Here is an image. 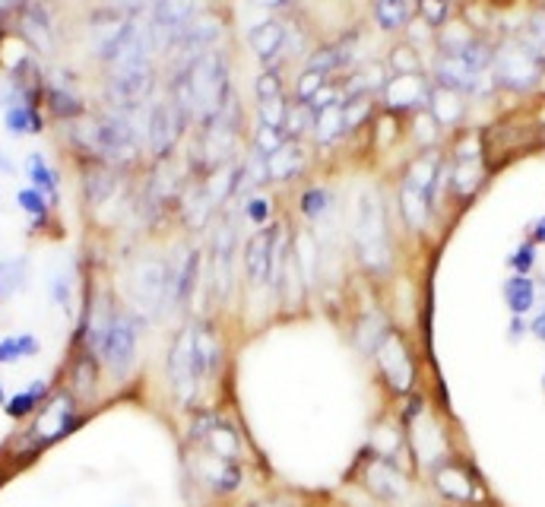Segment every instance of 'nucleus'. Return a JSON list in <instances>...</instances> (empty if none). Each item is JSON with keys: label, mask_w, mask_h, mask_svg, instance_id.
<instances>
[{"label": "nucleus", "mask_w": 545, "mask_h": 507, "mask_svg": "<svg viewBox=\"0 0 545 507\" xmlns=\"http://www.w3.org/2000/svg\"><path fill=\"white\" fill-rule=\"evenodd\" d=\"M172 102L187 121H213L229 108V64L219 51H203L175 77Z\"/></svg>", "instance_id": "obj_1"}, {"label": "nucleus", "mask_w": 545, "mask_h": 507, "mask_svg": "<svg viewBox=\"0 0 545 507\" xmlns=\"http://www.w3.org/2000/svg\"><path fill=\"white\" fill-rule=\"evenodd\" d=\"M352 244L359 254L362 267L371 273H387L393 264V248H390V229H387V213L381 206V197L365 187L352 203Z\"/></svg>", "instance_id": "obj_2"}, {"label": "nucleus", "mask_w": 545, "mask_h": 507, "mask_svg": "<svg viewBox=\"0 0 545 507\" xmlns=\"http://www.w3.org/2000/svg\"><path fill=\"white\" fill-rule=\"evenodd\" d=\"M172 289H175V264H165L162 257H143L130 267L127 276V292L134 302V314L159 317L168 305H172Z\"/></svg>", "instance_id": "obj_3"}, {"label": "nucleus", "mask_w": 545, "mask_h": 507, "mask_svg": "<svg viewBox=\"0 0 545 507\" xmlns=\"http://www.w3.org/2000/svg\"><path fill=\"white\" fill-rule=\"evenodd\" d=\"M140 330H143V317L134 311L118 308L111 324L105 327L102 340L96 346V359L102 368L111 374L115 381H124L134 374L137 365V346H140Z\"/></svg>", "instance_id": "obj_4"}, {"label": "nucleus", "mask_w": 545, "mask_h": 507, "mask_svg": "<svg viewBox=\"0 0 545 507\" xmlns=\"http://www.w3.org/2000/svg\"><path fill=\"white\" fill-rule=\"evenodd\" d=\"M140 140H146V124H137L127 111H115L92 124V149L105 162H130L140 153Z\"/></svg>", "instance_id": "obj_5"}, {"label": "nucleus", "mask_w": 545, "mask_h": 507, "mask_svg": "<svg viewBox=\"0 0 545 507\" xmlns=\"http://www.w3.org/2000/svg\"><path fill=\"white\" fill-rule=\"evenodd\" d=\"M83 422V412H80V403L73 397L70 390H58L51 393L45 400V406L35 412V422L29 428V444L35 450H42L54 441L67 438L73 428Z\"/></svg>", "instance_id": "obj_6"}, {"label": "nucleus", "mask_w": 545, "mask_h": 507, "mask_svg": "<svg viewBox=\"0 0 545 507\" xmlns=\"http://www.w3.org/2000/svg\"><path fill=\"white\" fill-rule=\"evenodd\" d=\"M495 80L507 89H530L542 80V54L526 42V39H511L504 42L495 54Z\"/></svg>", "instance_id": "obj_7"}, {"label": "nucleus", "mask_w": 545, "mask_h": 507, "mask_svg": "<svg viewBox=\"0 0 545 507\" xmlns=\"http://www.w3.org/2000/svg\"><path fill=\"white\" fill-rule=\"evenodd\" d=\"M374 365H378L381 381L390 387V393L397 397H409L412 384H416V359H412L406 336L397 330H387V336L381 340V346L374 349Z\"/></svg>", "instance_id": "obj_8"}, {"label": "nucleus", "mask_w": 545, "mask_h": 507, "mask_svg": "<svg viewBox=\"0 0 545 507\" xmlns=\"http://www.w3.org/2000/svg\"><path fill=\"white\" fill-rule=\"evenodd\" d=\"M431 485H435V492L454 507H482L488 498L482 488V479L466 463H460L454 457L431 469Z\"/></svg>", "instance_id": "obj_9"}, {"label": "nucleus", "mask_w": 545, "mask_h": 507, "mask_svg": "<svg viewBox=\"0 0 545 507\" xmlns=\"http://www.w3.org/2000/svg\"><path fill=\"white\" fill-rule=\"evenodd\" d=\"M359 482H362V488L374 501L397 504V501L409 498V473H406V469L400 463L387 460V457L371 454V450L362 460Z\"/></svg>", "instance_id": "obj_10"}, {"label": "nucleus", "mask_w": 545, "mask_h": 507, "mask_svg": "<svg viewBox=\"0 0 545 507\" xmlns=\"http://www.w3.org/2000/svg\"><path fill=\"white\" fill-rule=\"evenodd\" d=\"M191 463H194V479L206 485L216 498L235 495L241 488V466L235 460L216 457L203 447H191Z\"/></svg>", "instance_id": "obj_11"}, {"label": "nucleus", "mask_w": 545, "mask_h": 507, "mask_svg": "<svg viewBox=\"0 0 545 507\" xmlns=\"http://www.w3.org/2000/svg\"><path fill=\"white\" fill-rule=\"evenodd\" d=\"M191 346H194V324H187L175 336L172 349H168V365H165L175 397L184 406H194V397L200 393V384L194 381V368H191Z\"/></svg>", "instance_id": "obj_12"}, {"label": "nucleus", "mask_w": 545, "mask_h": 507, "mask_svg": "<svg viewBox=\"0 0 545 507\" xmlns=\"http://www.w3.org/2000/svg\"><path fill=\"white\" fill-rule=\"evenodd\" d=\"M191 124L181 108L168 99V102H159L149 108V127H146V143H149V153H153L156 159H165L168 153L175 149L178 137L184 134V127Z\"/></svg>", "instance_id": "obj_13"}, {"label": "nucleus", "mask_w": 545, "mask_h": 507, "mask_svg": "<svg viewBox=\"0 0 545 507\" xmlns=\"http://www.w3.org/2000/svg\"><path fill=\"white\" fill-rule=\"evenodd\" d=\"M219 32H222V26H219L216 16L203 13V16H197V20H191V23H187V26L175 35V42H172V45H175L178 51H184L187 58L194 61L197 54L210 51V48L216 45Z\"/></svg>", "instance_id": "obj_14"}, {"label": "nucleus", "mask_w": 545, "mask_h": 507, "mask_svg": "<svg viewBox=\"0 0 545 507\" xmlns=\"http://www.w3.org/2000/svg\"><path fill=\"white\" fill-rule=\"evenodd\" d=\"M431 86L419 77V73H403V77H393L384 89L387 108L393 111H416L428 102Z\"/></svg>", "instance_id": "obj_15"}, {"label": "nucleus", "mask_w": 545, "mask_h": 507, "mask_svg": "<svg viewBox=\"0 0 545 507\" xmlns=\"http://www.w3.org/2000/svg\"><path fill=\"white\" fill-rule=\"evenodd\" d=\"M235 244H238V235H235V225L225 219L219 225V232L213 238V270H216V286H219V295L225 298L232 292V264H235Z\"/></svg>", "instance_id": "obj_16"}, {"label": "nucleus", "mask_w": 545, "mask_h": 507, "mask_svg": "<svg viewBox=\"0 0 545 507\" xmlns=\"http://www.w3.org/2000/svg\"><path fill=\"white\" fill-rule=\"evenodd\" d=\"M197 0H153V29L156 35H168V42H175V35L194 20Z\"/></svg>", "instance_id": "obj_17"}, {"label": "nucleus", "mask_w": 545, "mask_h": 507, "mask_svg": "<svg viewBox=\"0 0 545 507\" xmlns=\"http://www.w3.org/2000/svg\"><path fill=\"white\" fill-rule=\"evenodd\" d=\"M99 371H102V362L89 349L80 346L77 362H73V371H70V384H67V390L73 393V397H77V403L96 400V393H99Z\"/></svg>", "instance_id": "obj_18"}, {"label": "nucleus", "mask_w": 545, "mask_h": 507, "mask_svg": "<svg viewBox=\"0 0 545 507\" xmlns=\"http://www.w3.org/2000/svg\"><path fill=\"white\" fill-rule=\"evenodd\" d=\"M20 29L32 42L35 51H51L54 48V26H51V16H48V10L42 4H23Z\"/></svg>", "instance_id": "obj_19"}, {"label": "nucleus", "mask_w": 545, "mask_h": 507, "mask_svg": "<svg viewBox=\"0 0 545 507\" xmlns=\"http://www.w3.org/2000/svg\"><path fill=\"white\" fill-rule=\"evenodd\" d=\"M51 384L48 381H32L26 390H20V393H13V397H7V403H4V412L13 419V422H26V419H32L35 412H39L42 406H45V400L51 397Z\"/></svg>", "instance_id": "obj_20"}, {"label": "nucleus", "mask_w": 545, "mask_h": 507, "mask_svg": "<svg viewBox=\"0 0 545 507\" xmlns=\"http://www.w3.org/2000/svg\"><path fill=\"white\" fill-rule=\"evenodd\" d=\"M368 450H371V454H378V457H387L393 463H400V457L409 450L406 428L400 422H390V419L378 422V425H374V431H371V447Z\"/></svg>", "instance_id": "obj_21"}, {"label": "nucleus", "mask_w": 545, "mask_h": 507, "mask_svg": "<svg viewBox=\"0 0 545 507\" xmlns=\"http://www.w3.org/2000/svg\"><path fill=\"white\" fill-rule=\"evenodd\" d=\"M200 447L210 450V454H216V457H225V460L238 463V457H241V435H238V428L232 422H225L222 416H216Z\"/></svg>", "instance_id": "obj_22"}, {"label": "nucleus", "mask_w": 545, "mask_h": 507, "mask_svg": "<svg viewBox=\"0 0 545 507\" xmlns=\"http://www.w3.org/2000/svg\"><path fill=\"white\" fill-rule=\"evenodd\" d=\"M200 251L191 248L184 254V260L175 267V289H172V305L178 308H187L191 305V298L197 292V283H200Z\"/></svg>", "instance_id": "obj_23"}, {"label": "nucleus", "mask_w": 545, "mask_h": 507, "mask_svg": "<svg viewBox=\"0 0 545 507\" xmlns=\"http://www.w3.org/2000/svg\"><path fill=\"white\" fill-rule=\"evenodd\" d=\"M267 165V181H292L305 165V153L298 143H283L273 156L263 159Z\"/></svg>", "instance_id": "obj_24"}, {"label": "nucleus", "mask_w": 545, "mask_h": 507, "mask_svg": "<svg viewBox=\"0 0 545 507\" xmlns=\"http://www.w3.org/2000/svg\"><path fill=\"white\" fill-rule=\"evenodd\" d=\"M428 115L438 124H457L463 118V92L447 86H431L428 92Z\"/></svg>", "instance_id": "obj_25"}, {"label": "nucleus", "mask_w": 545, "mask_h": 507, "mask_svg": "<svg viewBox=\"0 0 545 507\" xmlns=\"http://www.w3.org/2000/svg\"><path fill=\"white\" fill-rule=\"evenodd\" d=\"M251 48L257 51V58H260V61L273 64V61L279 58V54H283V48H286V26H283V23H276V20L260 23V26L251 32Z\"/></svg>", "instance_id": "obj_26"}, {"label": "nucleus", "mask_w": 545, "mask_h": 507, "mask_svg": "<svg viewBox=\"0 0 545 507\" xmlns=\"http://www.w3.org/2000/svg\"><path fill=\"white\" fill-rule=\"evenodd\" d=\"M441 175H444V168H441V159L438 156H422L409 165V172H406V181L412 187H419V191L435 203L438 197V187H441Z\"/></svg>", "instance_id": "obj_27"}, {"label": "nucleus", "mask_w": 545, "mask_h": 507, "mask_svg": "<svg viewBox=\"0 0 545 507\" xmlns=\"http://www.w3.org/2000/svg\"><path fill=\"white\" fill-rule=\"evenodd\" d=\"M504 305H507V311L511 314H517V317H526L533 311V305H536V283L530 276H520V273H514L511 279L504 283Z\"/></svg>", "instance_id": "obj_28"}, {"label": "nucleus", "mask_w": 545, "mask_h": 507, "mask_svg": "<svg viewBox=\"0 0 545 507\" xmlns=\"http://www.w3.org/2000/svg\"><path fill=\"white\" fill-rule=\"evenodd\" d=\"M431 203L419 187H412L409 181L400 184V210H403V219L409 222V229H416L422 232L425 225H428V216H431Z\"/></svg>", "instance_id": "obj_29"}, {"label": "nucleus", "mask_w": 545, "mask_h": 507, "mask_svg": "<svg viewBox=\"0 0 545 507\" xmlns=\"http://www.w3.org/2000/svg\"><path fill=\"white\" fill-rule=\"evenodd\" d=\"M83 194H86V203L89 206L105 203L111 194H115V172H111L105 162L89 165L86 175H83Z\"/></svg>", "instance_id": "obj_30"}, {"label": "nucleus", "mask_w": 545, "mask_h": 507, "mask_svg": "<svg viewBox=\"0 0 545 507\" xmlns=\"http://www.w3.org/2000/svg\"><path fill=\"white\" fill-rule=\"evenodd\" d=\"M314 137L321 143H336L343 134H349V121H346V108L343 105H330L314 111Z\"/></svg>", "instance_id": "obj_31"}, {"label": "nucleus", "mask_w": 545, "mask_h": 507, "mask_svg": "<svg viewBox=\"0 0 545 507\" xmlns=\"http://www.w3.org/2000/svg\"><path fill=\"white\" fill-rule=\"evenodd\" d=\"M45 105H48L51 115H54V118H61V121H67V118H80V115H83V99H80L70 86H58V83L45 86Z\"/></svg>", "instance_id": "obj_32"}, {"label": "nucleus", "mask_w": 545, "mask_h": 507, "mask_svg": "<svg viewBox=\"0 0 545 507\" xmlns=\"http://www.w3.org/2000/svg\"><path fill=\"white\" fill-rule=\"evenodd\" d=\"M39 352H42L39 336H32V333L4 336V340H0V365H16L23 359H35Z\"/></svg>", "instance_id": "obj_33"}, {"label": "nucleus", "mask_w": 545, "mask_h": 507, "mask_svg": "<svg viewBox=\"0 0 545 507\" xmlns=\"http://www.w3.org/2000/svg\"><path fill=\"white\" fill-rule=\"evenodd\" d=\"M26 172H29V181H32L35 191H42L51 203L58 200V172H54V168L45 162V156L32 153L29 162H26Z\"/></svg>", "instance_id": "obj_34"}, {"label": "nucleus", "mask_w": 545, "mask_h": 507, "mask_svg": "<svg viewBox=\"0 0 545 507\" xmlns=\"http://www.w3.org/2000/svg\"><path fill=\"white\" fill-rule=\"evenodd\" d=\"M409 0H374V20L384 32H397L409 23Z\"/></svg>", "instance_id": "obj_35"}, {"label": "nucleus", "mask_w": 545, "mask_h": 507, "mask_svg": "<svg viewBox=\"0 0 545 507\" xmlns=\"http://www.w3.org/2000/svg\"><path fill=\"white\" fill-rule=\"evenodd\" d=\"M482 181V165L476 156H460L457 165H454V172H450V184H454V191L460 197H469L479 187Z\"/></svg>", "instance_id": "obj_36"}, {"label": "nucleus", "mask_w": 545, "mask_h": 507, "mask_svg": "<svg viewBox=\"0 0 545 507\" xmlns=\"http://www.w3.org/2000/svg\"><path fill=\"white\" fill-rule=\"evenodd\" d=\"M26 257H13V260H0V302H7L16 292L26 286Z\"/></svg>", "instance_id": "obj_37"}, {"label": "nucleus", "mask_w": 545, "mask_h": 507, "mask_svg": "<svg viewBox=\"0 0 545 507\" xmlns=\"http://www.w3.org/2000/svg\"><path fill=\"white\" fill-rule=\"evenodd\" d=\"M352 42H355V35H352V39H343V42L330 45V48H321V51L314 54L311 67H314V70H321V73H330V70L346 67V64L352 61Z\"/></svg>", "instance_id": "obj_38"}, {"label": "nucleus", "mask_w": 545, "mask_h": 507, "mask_svg": "<svg viewBox=\"0 0 545 507\" xmlns=\"http://www.w3.org/2000/svg\"><path fill=\"white\" fill-rule=\"evenodd\" d=\"M302 216L311 219V222H321V219H330L333 213V194L327 187H311V191L302 194Z\"/></svg>", "instance_id": "obj_39"}, {"label": "nucleus", "mask_w": 545, "mask_h": 507, "mask_svg": "<svg viewBox=\"0 0 545 507\" xmlns=\"http://www.w3.org/2000/svg\"><path fill=\"white\" fill-rule=\"evenodd\" d=\"M16 203H20V210L32 216L35 222H45L51 213V200L42 191H35V187H23V191L16 194Z\"/></svg>", "instance_id": "obj_40"}, {"label": "nucleus", "mask_w": 545, "mask_h": 507, "mask_svg": "<svg viewBox=\"0 0 545 507\" xmlns=\"http://www.w3.org/2000/svg\"><path fill=\"white\" fill-rule=\"evenodd\" d=\"M311 127H314V111L308 102H302L298 108H289V115H286V134L289 137H302Z\"/></svg>", "instance_id": "obj_41"}, {"label": "nucleus", "mask_w": 545, "mask_h": 507, "mask_svg": "<svg viewBox=\"0 0 545 507\" xmlns=\"http://www.w3.org/2000/svg\"><path fill=\"white\" fill-rule=\"evenodd\" d=\"M286 115H289V108H286V99L283 96L263 99L260 102V124H267V127H286Z\"/></svg>", "instance_id": "obj_42"}, {"label": "nucleus", "mask_w": 545, "mask_h": 507, "mask_svg": "<svg viewBox=\"0 0 545 507\" xmlns=\"http://www.w3.org/2000/svg\"><path fill=\"white\" fill-rule=\"evenodd\" d=\"M289 143L286 134H283V127H267V124H260V134H257V149H260V156L267 159L273 156L279 146Z\"/></svg>", "instance_id": "obj_43"}, {"label": "nucleus", "mask_w": 545, "mask_h": 507, "mask_svg": "<svg viewBox=\"0 0 545 507\" xmlns=\"http://www.w3.org/2000/svg\"><path fill=\"white\" fill-rule=\"evenodd\" d=\"M507 264H511V270H514V273L530 276V270L536 267V244H533V241H523L520 248L511 254V260H507Z\"/></svg>", "instance_id": "obj_44"}, {"label": "nucleus", "mask_w": 545, "mask_h": 507, "mask_svg": "<svg viewBox=\"0 0 545 507\" xmlns=\"http://www.w3.org/2000/svg\"><path fill=\"white\" fill-rule=\"evenodd\" d=\"M390 67L397 70V77H403V73H419V58L416 51H412L409 45H400L390 51Z\"/></svg>", "instance_id": "obj_45"}, {"label": "nucleus", "mask_w": 545, "mask_h": 507, "mask_svg": "<svg viewBox=\"0 0 545 507\" xmlns=\"http://www.w3.org/2000/svg\"><path fill=\"white\" fill-rule=\"evenodd\" d=\"M526 42H530L539 54H545V10H533L526 20Z\"/></svg>", "instance_id": "obj_46"}, {"label": "nucleus", "mask_w": 545, "mask_h": 507, "mask_svg": "<svg viewBox=\"0 0 545 507\" xmlns=\"http://www.w3.org/2000/svg\"><path fill=\"white\" fill-rule=\"evenodd\" d=\"M324 83H327V73H321V70L308 67L305 77L298 80V102H311V99H314V92L321 89Z\"/></svg>", "instance_id": "obj_47"}, {"label": "nucleus", "mask_w": 545, "mask_h": 507, "mask_svg": "<svg viewBox=\"0 0 545 507\" xmlns=\"http://www.w3.org/2000/svg\"><path fill=\"white\" fill-rule=\"evenodd\" d=\"M447 0H419V16L428 26H441L447 20Z\"/></svg>", "instance_id": "obj_48"}, {"label": "nucleus", "mask_w": 545, "mask_h": 507, "mask_svg": "<svg viewBox=\"0 0 545 507\" xmlns=\"http://www.w3.org/2000/svg\"><path fill=\"white\" fill-rule=\"evenodd\" d=\"M51 298H54V305H61V308L70 314L73 286H70V276H67V273H58V276L51 279Z\"/></svg>", "instance_id": "obj_49"}, {"label": "nucleus", "mask_w": 545, "mask_h": 507, "mask_svg": "<svg viewBox=\"0 0 545 507\" xmlns=\"http://www.w3.org/2000/svg\"><path fill=\"white\" fill-rule=\"evenodd\" d=\"M276 96H283V80H279V73L276 70H267V73H260V80H257V99H276Z\"/></svg>", "instance_id": "obj_50"}, {"label": "nucleus", "mask_w": 545, "mask_h": 507, "mask_svg": "<svg viewBox=\"0 0 545 507\" xmlns=\"http://www.w3.org/2000/svg\"><path fill=\"white\" fill-rule=\"evenodd\" d=\"M244 216H248L254 225H267V219H270V200L267 197H251L248 203H244Z\"/></svg>", "instance_id": "obj_51"}, {"label": "nucleus", "mask_w": 545, "mask_h": 507, "mask_svg": "<svg viewBox=\"0 0 545 507\" xmlns=\"http://www.w3.org/2000/svg\"><path fill=\"white\" fill-rule=\"evenodd\" d=\"M435 130H438V121L431 118L428 111L416 118V137H419V143H431V140H435Z\"/></svg>", "instance_id": "obj_52"}, {"label": "nucleus", "mask_w": 545, "mask_h": 507, "mask_svg": "<svg viewBox=\"0 0 545 507\" xmlns=\"http://www.w3.org/2000/svg\"><path fill=\"white\" fill-rule=\"evenodd\" d=\"M526 330H530V324H526V321H523V317L511 314V327H507V336H511V340L517 343V340H520V336H523Z\"/></svg>", "instance_id": "obj_53"}, {"label": "nucleus", "mask_w": 545, "mask_h": 507, "mask_svg": "<svg viewBox=\"0 0 545 507\" xmlns=\"http://www.w3.org/2000/svg\"><path fill=\"white\" fill-rule=\"evenodd\" d=\"M530 333L536 336V340H542L545 343V308L533 317V321H530Z\"/></svg>", "instance_id": "obj_54"}, {"label": "nucleus", "mask_w": 545, "mask_h": 507, "mask_svg": "<svg viewBox=\"0 0 545 507\" xmlns=\"http://www.w3.org/2000/svg\"><path fill=\"white\" fill-rule=\"evenodd\" d=\"M248 4H254L260 10H279V7H286V0H248Z\"/></svg>", "instance_id": "obj_55"}, {"label": "nucleus", "mask_w": 545, "mask_h": 507, "mask_svg": "<svg viewBox=\"0 0 545 507\" xmlns=\"http://www.w3.org/2000/svg\"><path fill=\"white\" fill-rule=\"evenodd\" d=\"M533 244H545V216L533 225Z\"/></svg>", "instance_id": "obj_56"}, {"label": "nucleus", "mask_w": 545, "mask_h": 507, "mask_svg": "<svg viewBox=\"0 0 545 507\" xmlns=\"http://www.w3.org/2000/svg\"><path fill=\"white\" fill-rule=\"evenodd\" d=\"M16 168H13V162H10V156L4 153V149H0V175H13Z\"/></svg>", "instance_id": "obj_57"}, {"label": "nucleus", "mask_w": 545, "mask_h": 507, "mask_svg": "<svg viewBox=\"0 0 545 507\" xmlns=\"http://www.w3.org/2000/svg\"><path fill=\"white\" fill-rule=\"evenodd\" d=\"M23 0H0V10H13V7H20Z\"/></svg>", "instance_id": "obj_58"}, {"label": "nucleus", "mask_w": 545, "mask_h": 507, "mask_svg": "<svg viewBox=\"0 0 545 507\" xmlns=\"http://www.w3.org/2000/svg\"><path fill=\"white\" fill-rule=\"evenodd\" d=\"M4 403H7V390H4V384H0V409H4Z\"/></svg>", "instance_id": "obj_59"}, {"label": "nucleus", "mask_w": 545, "mask_h": 507, "mask_svg": "<svg viewBox=\"0 0 545 507\" xmlns=\"http://www.w3.org/2000/svg\"><path fill=\"white\" fill-rule=\"evenodd\" d=\"M251 507H267V504H251Z\"/></svg>", "instance_id": "obj_60"}, {"label": "nucleus", "mask_w": 545, "mask_h": 507, "mask_svg": "<svg viewBox=\"0 0 545 507\" xmlns=\"http://www.w3.org/2000/svg\"><path fill=\"white\" fill-rule=\"evenodd\" d=\"M419 507H435V504H419Z\"/></svg>", "instance_id": "obj_61"}, {"label": "nucleus", "mask_w": 545, "mask_h": 507, "mask_svg": "<svg viewBox=\"0 0 545 507\" xmlns=\"http://www.w3.org/2000/svg\"><path fill=\"white\" fill-rule=\"evenodd\" d=\"M542 286H545V283H542Z\"/></svg>", "instance_id": "obj_62"}, {"label": "nucleus", "mask_w": 545, "mask_h": 507, "mask_svg": "<svg viewBox=\"0 0 545 507\" xmlns=\"http://www.w3.org/2000/svg\"><path fill=\"white\" fill-rule=\"evenodd\" d=\"M482 507H485V504H482Z\"/></svg>", "instance_id": "obj_63"}]
</instances>
